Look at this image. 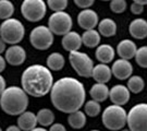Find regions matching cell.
Segmentation results:
<instances>
[{
    "label": "cell",
    "mask_w": 147,
    "mask_h": 131,
    "mask_svg": "<svg viewBox=\"0 0 147 131\" xmlns=\"http://www.w3.org/2000/svg\"><path fill=\"white\" fill-rule=\"evenodd\" d=\"M47 3L51 10L59 12V11H63L67 8L68 0H47Z\"/></svg>",
    "instance_id": "obj_31"
},
{
    "label": "cell",
    "mask_w": 147,
    "mask_h": 131,
    "mask_svg": "<svg viewBox=\"0 0 147 131\" xmlns=\"http://www.w3.org/2000/svg\"><path fill=\"white\" fill-rule=\"evenodd\" d=\"M30 41L33 47L38 50H46L53 45V35L51 31L46 26H37L31 32Z\"/></svg>",
    "instance_id": "obj_10"
},
{
    "label": "cell",
    "mask_w": 147,
    "mask_h": 131,
    "mask_svg": "<svg viewBox=\"0 0 147 131\" xmlns=\"http://www.w3.org/2000/svg\"><path fill=\"white\" fill-rule=\"evenodd\" d=\"M143 10H144V5H140V3H136V2L132 3V5H131L132 13H134V14H140V13L143 12Z\"/></svg>",
    "instance_id": "obj_34"
},
{
    "label": "cell",
    "mask_w": 147,
    "mask_h": 131,
    "mask_svg": "<svg viewBox=\"0 0 147 131\" xmlns=\"http://www.w3.org/2000/svg\"><path fill=\"white\" fill-rule=\"evenodd\" d=\"M49 30L56 35H65L72 27V18L70 14L59 11L53 13L48 20Z\"/></svg>",
    "instance_id": "obj_9"
},
{
    "label": "cell",
    "mask_w": 147,
    "mask_h": 131,
    "mask_svg": "<svg viewBox=\"0 0 147 131\" xmlns=\"http://www.w3.org/2000/svg\"><path fill=\"white\" fill-rule=\"evenodd\" d=\"M49 131H67V130H65L64 126L61 125V124H55V125H53V127H50V130Z\"/></svg>",
    "instance_id": "obj_35"
},
{
    "label": "cell",
    "mask_w": 147,
    "mask_h": 131,
    "mask_svg": "<svg viewBox=\"0 0 147 131\" xmlns=\"http://www.w3.org/2000/svg\"><path fill=\"white\" fill-rule=\"evenodd\" d=\"M78 23L82 29H84L86 31L94 30L95 26L98 24V16L94 10L85 9L79 13Z\"/></svg>",
    "instance_id": "obj_12"
},
{
    "label": "cell",
    "mask_w": 147,
    "mask_h": 131,
    "mask_svg": "<svg viewBox=\"0 0 147 131\" xmlns=\"http://www.w3.org/2000/svg\"><path fill=\"white\" fill-rule=\"evenodd\" d=\"M31 131H47L46 129H44V128H34L33 130Z\"/></svg>",
    "instance_id": "obj_41"
},
{
    "label": "cell",
    "mask_w": 147,
    "mask_h": 131,
    "mask_svg": "<svg viewBox=\"0 0 147 131\" xmlns=\"http://www.w3.org/2000/svg\"><path fill=\"white\" fill-rule=\"evenodd\" d=\"M21 12L27 21H40L46 14V3L44 0H24Z\"/></svg>",
    "instance_id": "obj_8"
},
{
    "label": "cell",
    "mask_w": 147,
    "mask_h": 131,
    "mask_svg": "<svg viewBox=\"0 0 147 131\" xmlns=\"http://www.w3.org/2000/svg\"><path fill=\"white\" fill-rule=\"evenodd\" d=\"M104 1H108V0H104Z\"/></svg>",
    "instance_id": "obj_44"
},
{
    "label": "cell",
    "mask_w": 147,
    "mask_h": 131,
    "mask_svg": "<svg viewBox=\"0 0 147 131\" xmlns=\"http://www.w3.org/2000/svg\"><path fill=\"white\" fill-rule=\"evenodd\" d=\"M0 131H2V130H1V128H0Z\"/></svg>",
    "instance_id": "obj_45"
},
{
    "label": "cell",
    "mask_w": 147,
    "mask_h": 131,
    "mask_svg": "<svg viewBox=\"0 0 147 131\" xmlns=\"http://www.w3.org/2000/svg\"><path fill=\"white\" fill-rule=\"evenodd\" d=\"M111 102L115 105H125L130 100V92L123 85H116L109 91Z\"/></svg>",
    "instance_id": "obj_14"
},
{
    "label": "cell",
    "mask_w": 147,
    "mask_h": 131,
    "mask_svg": "<svg viewBox=\"0 0 147 131\" xmlns=\"http://www.w3.org/2000/svg\"><path fill=\"white\" fill-rule=\"evenodd\" d=\"M5 90V81L2 75H0V95L3 93V91Z\"/></svg>",
    "instance_id": "obj_36"
},
{
    "label": "cell",
    "mask_w": 147,
    "mask_h": 131,
    "mask_svg": "<svg viewBox=\"0 0 147 131\" xmlns=\"http://www.w3.org/2000/svg\"><path fill=\"white\" fill-rule=\"evenodd\" d=\"M5 131H21V129L16 126H10L9 128H7Z\"/></svg>",
    "instance_id": "obj_39"
},
{
    "label": "cell",
    "mask_w": 147,
    "mask_h": 131,
    "mask_svg": "<svg viewBox=\"0 0 147 131\" xmlns=\"http://www.w3.org/2000/svg\"><path fill=\"white\" fill-rule=\"evenodd\" d=\"M82 45V37L76 32H69L62 38V47L67 52H78Z\"/></svg>",
    "instance_id": "obj_15"
},
{
    "label": "cell",
    "mask_w": 147,
    "mask_h": 131,
    "mask_svg": "<svg viewBox=\"0 0 147 131\" xmlns=\"http://www.w3.org/2000/svg\"><path fill=\"white\" fill-rule=\"evenodd\" d=\"M68 122L73 129H82L85 126V124H86L85 114L80 111V110L71 113L68 118Z\"/></svg>",
    "instance_id": "obj_24"
},
{
    "label": "cell",
    "mask_w": 147,
    "mask_h": 131,
    "mask_svg": "<svg viewBox=\"0 0 147 131\" xmlns=\"http://www.w3.org/2000/svg\"><path fill=\"white\" fill-rule=\"evenodd\" d=\"M74 2L80 8L87 9L88 7H90V5L94 3V0H74Z\"/></svg>",
    "instance_id": "obj_33"
},
{
    "label": "cell",
    "mask_w": 147,
    "mask_h": 131,
    "mask_svg": "<svg viewBox=\"0 0 147 131\" xmlns=\"http://www.w3.org/2000/svg\"><path fill=\"white\" fill-rule=\"evenodd\" d=\"M126 2L125 0H111L110 2V9L115 13H122L125 10Z\"/></svg>",
    "instance_id": "obj_32"
},
{
    "label": "cell",
    "mask_w": 147,
    "mask_h": 131,
    "mask_svg": "<svg viewBox=\"0 0 147 131\" xmlns=\"http://www.w3.org/2000/svg\"><path fill=\"white\" fill-rule=\"evenodd\" d=\"M135 60L140 67L147 68V46H143L137 49L135 54Z\"/></svg>",
    "instance_id": "obj_30"
},
{
    "label": "cell",
    "mask_w": 147,
    "mask_h": 131,
    "mask_svg": "<svg viewBox=\"0 0 147 131\" xmlns=\"http://www.w3.org/2000/svg\"><path fill=\"white\" fill-rule=\"evenodd\" d=\"M92 77L97 83H107L111 78V70L108 66H106L105 63H100L94 67Z\"/></svg>",
    "instance_id": "obj_19"
},
{
    "label": "cell",
    "mask_w": 147,
    "mask_h": 131,
    "mask_svg": "<svg viewBox=\"0 0 147 131\" xmlns=\"http://www.w3.org/2000/svg\"><path fill=\"white\" fill-rule=\"evenodd\" d=\"M127 88L131 92L137 94V93L142 92L143 89H144V80L141 77H137V75L131 77V79L127 82Z\"/></svg>",
    "instance_id": "obj_28"
},
{
    "label": "cell",
    "mask_w": 147,
    "mask_h": 131,
    "mask_svg": "<svg viewBox=\"0 0 147 131\" xmlns=\"http://www.w3.org/2000/svg\"><path fill=\"white\" fill-rule=\"evenodd\" d=\"M89 94L92 96L93 100L104 102L109 96V89L104 83H96L92 86V89L89 91Z\"/></svg>",
    "instance_id": "obj_20"
},
{
    "label": "cell",
    "mask_w": 147,
    "mask_h": 131,
    "mask_svg": "<svg viewBox=\"0 0 147 131\" xmlns=\"http://www.w3.org/2000/svg\"><path fill=\"white\" fill-rule=\"evenodd\" d=\"M100 42V36L98 32L95 30H88L85 31L84 34L82 35V43L86 47L94 48L96 47Z\"/></svg>",
    "instance_id": "obj_23"
},
{
    "label": "cell",
    "mask_w": 147,
    "mask_h": 131,
    "mask_svg": "<svg viewBox=\"0 0 147 131\" xmlns=\"http://www.w3.org/2000/svg\"><path fill=\"white\" fill-rule=\"evenodd\" d=\"M21 83L25 93L34 97H42L50 92L53 78L46 67L40 64H33L24 70Z\"/></svg>",
    "instance_id": "obj_2"
},
{
    "label": "cell",
    "mask_w": 147,
    "mask_h": 131,
    "mask_svg": "<svg viewBox=\"0 0 147 131\" xmlns=\"http://www.w3.org/2000/svg\"><path fill=\"white\" fill-rule=\"evenodd\" d=\"M98 31L101 35L106 37L113 36L117 32V24L115 21L111 19H104L102 21L98 24Z\"/></svg>",
    "instance_id": "obj_22"
},
{
    "label": "cell",
    "mask_w": 147,
    "mask_h": 131,
    "mask_svg": "<svg viewBox=\"0 0 147 131\" xmlns=\"http://www.w3.org/2000/svg\"><path fill=\"white\" fill-rule=\"evenodd\" d=\"M129 32L132 36L137 39L147 37V22L144 19H135L129 26Z\"/></svg>",
    "instance_id": "obj_17"
},
{
    "label": "cell",
    "mask_w": 147,
    "mask_h": 131,
    "mask_svg": "<svg viewBox=\"0 0 147 131\" xmlns=\"http://www.w3.org/2000/svg\"><path fill=\"white\" fill-rule=\"evenodd\" d=\"M118 54L122 59H125V60H130L133 57H135V54H136V45L135 43L130 41V39H124L118 44V47H117Z\"/></svg>",
    "instance_id": "obj_16"
},
{
    "label": "cell",
    "mask_w": 147,
    "mask_h": 131,
    "mask_svg": "<svg viewBox=\"0 0 147 131\" xmlns=\"http://www.w3.org/2000/svg\"><path fill=\"white\" fill-rule=\"evenodd\" d=\"M5 68V59H3V57L0 56V72H2Z\"/></svg>",
    "instance_id": "obj_37"
},
{
    "label": "cell",
    "mask_w": 147,
    "mask_h": 131,
    "mask_svg": "<svg viewBox=\"0 0 147 131\" xmlns=\"http://www.w3.org/2000/svg\"><path fill=\"white\" fill-rule=\"evenodd\" d=\"M134 2H136V3H140V5H147V0H133Z\"/></svg>",
    "instance_id": "obj_40"
},
{
    "label": "cell",
    "mask_w": 147,
    "mask_h": 131,
    "mask_svg": "<svg viewBox=\"0 0 147 131\" xmlns=\"http://www.w3.org/2000/svg\"><path fill=\"white\" fill-rule=\"evenodd\" d=\"M0 106L8 115H21L28 106V97L24 90L18 86H10L1 94Z\"/></svg>",
    "instance_id": "obj_3"
},
{
    "label": "cell",
    "mask_w": 147,
    "mask_h": 131,
    "mask_svg": "<svg viewBox=\"0 0 147 131\" xmlns=\"http://www.w3.org/2000/svg\"><path fill=\"white\" fill-rule=\"evenodd\" d=\"M111 72L113 75L119 80H125V79L131 77L132 72H133V68L132 64L129 62V60L125 59H119L116 62L113 63Z\"/></svg>",
    "instance_id": "obj_13"
},
{
    "label": "cell",
    "mask_w": 147,
    "mask_h": 131,
    "mask_svg": "<svg viewBox=\"0 0 147 131\" xmlns=\"http://www.w3.org/2000/svg\"><path fill=\"white\" fill-rule=\"evenodd\" d=\"M50 98L58 110L71 114L79 110L84 104V86L76 79L62 78L53 85Z\"/></svg>",
    "instance_id": "obj_1"
},
{
    "label": "cell",
    "mask_w": 147,
    "mask_h": 131,
    "mask_svg": "<svg viewBox=\"0 0 147 131\" xmlns=\"http://www.w3.org/2000/svg\"><path fill=\"white\" fill-rule=\"evenodd\" d=\"M5 43L0 38V54L5 52Z\"/></svg>",
    "instance_id": "obj_38"
},
{
    "label": "cell",
    "mask_w": 147,
    "mask_h": 131,
    "mask_svg": "<svg viewBox=\"0 0 147 131\" xmlns=\"http://www.w3.org/2000/svg\"><path fill=\"white\" fill-rule=\"evenodd\" d=\"M126 122L131 131H147V104H138L132 107L126 116Z\"/></svg>",
    "instance_id": "obj_6"
},
{
    "label": "cell",
    "mask_w": 147,
    "mask_h": 131,
    "mask_svg": "<svg viewBox=\"0 0 147 131\" xmlns=\"http://www.w3.org/2000/svg\"><path fill=\"white\" fill-rule=\"evenodd\" d=\"M47 66L49 67V69H51L53 71H59L64 66V58L59 52L50 54L47 58Z\"/></svg>",
    "instance_id": "obj_25"
},
{
    "label": "cell",
    "mask_w": 147,
    "mask_h": 131,
    "mask_svg": "<svg viewBox=\"0 0 147 131\" xmlns=\"http://www.w3.org/2000/svg\"><path fill=\"white\" fill-rule=\"evenodd\" d=\"M122 131H130V130H122Z\"/></svg>",
    "instance_id": "obj_42"
},
{
    "label": "cell",
    "mask_w": 147,
    "mask_h": 131,
    "mask_svg": "<svg viewBox=\"0 0 147 131\" xmlns=\"http://www.w3.org/2000/svg\"><path fill=\"white\" fill-rule=\"evenodd\" d=\"M92 131H98V130H92Z\"/></svg>",
    "instance_id": "obj_43"
},
{
    "label": "cell",
    "mask_w": 147,
    "mask_h": 131,
    "mask_svg": "<svg viewBox=\"0 0 147 131\" xmlns=\"http://www.w3.org/2000/svg\"><path fill=\"white\" fill-rule=\"evenodd\" d=\"M5 61L11 66H20L25 61L26 52L21 46L13 45L7 49L5 52Z\"/></svg>",
    "instance_id": "obj_11"
},
{
    "label": "cell",
    "mask_w": 147,
    "mask_h": 131,
    "mask_svg": "<svg viewBox=\"0 0 147 131\" xmlns=\"http://www.w3.org/2000/svg\"><path fill=\"white\" fill-rule=\"evenodd\" d=\"M69 60L79 75L83 77V78L92 77L94 63H93V60L88 57V55H86L84 52H70Z\"/></svg>",
    "instance_id": "obj_7"
},
{
    "label": "cell",
    "mask_w": 147,
    "mask_h": 131,
    "mask_svg": "<svg viewBox=\"0 0 147 131\" xmlns=\"http://www.w3.org/2000/svg\"><path fill=\"white\" fill-rule=\"evenodd\" d=\"M14 12V7L9 0H0V19H10Z\"/></svg>",
    "instance_id": "obj_27"
},
{
    "label": "cell",
    "mask_w": 147,
    "mask_h": 131,
    "mask_svg": "<svg viewBox=\"0 0 147 131\" xmlns=\"http://www.w3.org/2000/svg\"><path fill=\"white\" fill-rule=\"evenodd\" d=\"M37 125V117L32 111H24L18 118V126L21 130L31 131Z\"/></svg>",
    "instance_id": "obj_18"
},
{
    "label": "cell",
    "mask_w": 147,
    "mask_h": 131,
    "mask_svg": "<svg viewBox=\"0 0 147 131\" xmlns=\"http://www.w3.org/2000/svg\"><path fill=\"white\" fill-rule=\"evenodd\" d=\"M0 37L5 43L18 44L24 37V26L16 19H7L0 25Z\"/></svg>",
    "instance_id": "obj_4"
},
{
    "label": "cell",
    "mask_w": 147,
    "mask_h": 131,
    "mask_svg": "<svg viewBox=\"0 0 147 131\" xmlns=\"http://www.w3.org/2000/svg\"><path fill=\"white\" fill-rule=\"evenodd\" d=\"M37 117V122H39V125L42 127L50 126L55 120V115L50 109L44 108L38 111V114L36 115Z\"/></svg>",
    "instance_id": "obj_26"
},
{
    "label": "cell",
    "mask_w": 147,
    "mask_h": 131,
    "mask_svg": "<svg viewBox=\"0 0 147 131\" xmlns=\"http://www.w3.org/2000/svg\"><path fill=\"white\" fill-rule=\"evenodd\" d=\"M96 58L102 63H109L115 57V50L110 45H100L96 49Z\"/></svg>",
    "instance_id": "obj_21"
},
{
    "label": "cell",
    "mask_w": 147,
    "mask_h": 131,
    "mask_svg": "<svg viewBox=\"0 0 147 131\" xmlns=\"http://www.w3.org/2000/svg\"><path fill=\"white\" fill-rule=\"evenodd\" d=\"M85 114L89 117H96L100 113V105L96 100H88L85 104Z\"/></svg>",
    "instance_id": "obj_29"
},
{
    "label": "cell",
    "mask_w": 147,
    "mask_h": 131,
    "mask_svg": "<svg viewBox=\"0 0 147 131\" xmlns=\"http://www.w3.org/2000/svg\"><path fill=\"white\" fill-rule=\"evenodd\" d=\"M126 113L119 105L108 106L102 114V124L109 130H120L126 122Z\"/></svg>",
    "instance_id": "obj_5"
}]
</instances>
